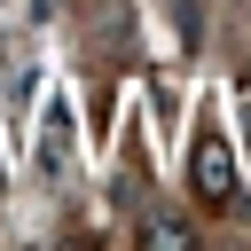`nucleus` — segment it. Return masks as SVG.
<instances>
[{
	"mask_svg": "<svg viewBox=\"0 0 251 251\" xmlns=\"http://www.w3.org/2000/svg\"><path fill=\"white\" fill-rule=\"evenodd\" d=\"M196 196H204V204H227V196H235V165H227V141H220V133L196 141Z\"/></svg>",
	"mask_w": 251,
	"mask_h": 251,
	"instance_id": "obj_1",
	"label": "nucleus"
},
{
	"mask_svg": "<svg viewBox=\"0 0 251 251\" xmlns=\"http://www.w3.org/2000/svg\"><path fill=\"white\" fill-rule=\"evenodd\" d=\"M47 173H71V110H47Z\"/></svg>",
	"mask_w": 251,
	"mask_h": 251,
	"instance_id": "obj_2",
	"label": "nucleus"
}]
</instances>
